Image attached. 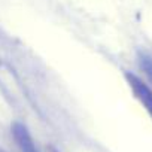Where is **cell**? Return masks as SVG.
I'll return each mask as SVG.
<instances>
[{
	"mask_svg": "<svg viewBox=\"0 0 152 152\" xmlns=\"http://www.w3.org/2000/svg\"><path fill=\"white\" fill-rule=\"evenodd\" d=\"M12 134H14V139L21 152H39L30 131L27 130V127L24 124L15 122L12 125Z\"/></svg>",
	"mask_w": 152,
	"mask_h": 152,
	"instance_id": "cell-2",
	"label": "cell"
},
{
	"mask_svg": "<svg viewBox=\"0 0 152 152\" xmlns=\"http://www.w3.org/2000/svg\"><path fill=\"white\" fill-rule=\"evenodd\" d=\"M0 152H2V151H0Z\"/></svg>",
	"mask_w": 152,
	"mask_h": 152,
	"instance_id": "cell-4",
	"label": "cell"
},
{
	"mask_svg": "<svg viewBox=\"0 0 152 152\" xmlns=\"http://www.w3.org/2000/svg\"><path fill=\"white\" fill-rule=\"evenodd\" d=\"M51 152H58V151H55V149H51Z\"/></svg>",
	"mask_w": 152,
	"mask_h": 152,
	"instance_id": "cell-3",
	"label": "cell"
},
{
	"mask_svg": "<svg viewBox=\"0 0 152 152\" xmlns=\"http://www.w3.org/2000/svg\"><path fill=\"white\" fill-rule=\"evenodd\" d=\"M125 81H127L130 90L133 91L134 97L140 102V104L145 107V110L152 118V88L145 81H142L137 75H134L131 72L125 73Z\"/></svg>",
	"mask_w": 152,
	"mask_h": 152,
	"instance_id": "cell-1",
	"label": "cell"
}]
</instances>
